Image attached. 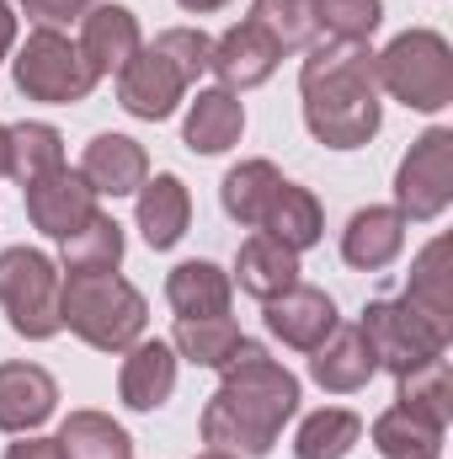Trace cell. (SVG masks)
<instances>
[{"label":"cell","mask_w":453,"mask_h":459,"mask_svg":"<svg viewBox=\"0 0 453 459\" xmlns=\"http://www.w3.org/2000/svg\"><path fill=\"white\" fill-rule=\"evenodd\" d=\"M21 193H27V220L43 230L48 240H70L86 220H97V214H102V209H97L91 182H86L81 171H70V166H59V171H48V177L27 182Z\"/></svg>","instance_id":"obj_9"},{"label":"cell","mask_w":453,"mask_h":459,"mask_svg":"<svg viewBox=\"0 0 453 459\" xmlns=\"http://www.w3.org/2000/svg\"><path fill=\"white\" fill-rule=\"evenodd\" d=\"M357 326H363V337L373 347L379 368H395V374H406V368H416V363L449 352V337H453L449 326L427 321V316H422L416 305H406V299H373Z\"/></svg>","instance_id":"obj_7"},{"label":"cell","mask_w":453,"mask_h":459,"mask_svg":"<svg viewBox=\"0 0 453 459\" xmlns=\"http://www.w3.org/2000/svg\"><path fill=\"white\" fill-rule=\"evenodd\" d=\"M373 374H379V358H373V347L363 337V326H337L326 342L310 352V379L321 390H331V395L363 390Z\"/></svg>","instance_id":"obj_16"},{"label":"cell","mask_w":453,"mask_h":459,"mask_svg":"<svg viewBox=\"0 0 453 459\" xmlns=\"http://www.w3.org/2000/svg\"><path fill=\"white\" fill-rule=\"evenodd\" d=\"M400 379V406L406 411H416V417H427L432 428H449L453 417V385H449V358L438 352V358H427V363H416V368H406V374H395Z\"/></svg>","instance_id":"obj_28"},{"label":"cell","mask_w":453,"mask_h":459,"mask_svg":"<svg viewBox=\"0 0 453 459\" xmlns=\"http://www.w3.org/2000/svg\"><path fill=\"white\" fill-rule=\"evenodd\" d=\"M315 5V27L326 43H368L384 22L379 0H310Z\"/></svg>","instance_id":"obj_34"},{"label":"cell","mask_w":453,"mask_h":459,"mask_svg":"<svg viewBox=\"0 0 453 459\" xmlns=\"http://www.w3.org/2000/svg\"><path fill=\"white\" fill-rule=\"evenodd\" d=\"M5 459H64V455H59V438H32V433H27L21 444L5 449Z\"/></svg>","instance_id":"obj_37"},{"label":"cell","mask_w":453,"mask_h":459,"mask_svg":"<svg viewBox=\"0 0 453 459\" xmlns=\"http://www.w3.org/2000/svg\"><path fill=\"white\" fill-rule=\"evenodd\" d=\"M187 225H192V193H187V182L171 177V171L150 177L139 187V230H144V240L155 251H171L187 235Z\"/></svg>","instance_id":"obj_20"},{"label":"cell","mask_w":453,"mask_h":459,"mask_svg":"<svg viewBox=\"0 0 453 459\" xmlns=\"http://www.w3.org/2000/svg\"><path fill=\"white\" fill-rule=\"evenodd\" d=\"M400 246H406V220H400V209H357L346 230H341V256H346V267H357V273H379V267H389L395 256H400Z\"/></svg>","instance_id":"obj_19"},{"label":"cell","mask_w":453,"mask_h":459,"mask_svg":"<svg viewBox=\"0 0 453 459\" xmlns=\"http://www.w3.org/2000/svg\"><path fill=\"white\" fill-rule=\"evenodd\" d=\"M245 22H256V27L278 43V54H299V48H315V43H321L315 5H310V0H256Z\"/></svg>","instance_id":"obj_30"},{"label":"cell","mask_w":453,"mask_h":459,"mask_svg":"<svg viewBox=\"0 0 453 459\" xmlns=\"http://www.w3.org/2000/svg\"><path fill=\"white\" fill-rule=\"evenodd\" d=\"M59 385L38 363H0V433H32L54 417Z\"/></svg>","instance_id":"obj_13"},{"label":"cell","mask_w":453,"mask_h":459,"mask_svg":"<svg viewBox=\"0 0 453 459\" xmlns=\"http://www.w3.org/2000/svg\"><path fill=\"white\" fill-rule=\"evenodd\" d=\"M59 321L97 352H128L144 337L150 310H144V294L117 273H64Z\"/></svg>","instance_id":"obj_3"},{"label":"cell","mask_w":453,"mask_h":459,"mask_svg":"<svg viewBox=\"0 0 453 459\" xmlns=\"http://www.w3.org/2000/svg\"><path fill=\"white\" fill-rule=\"evenodd\" d=\"M373 449L389 459H432L443 449V428H432L427 417H416L406 406H389L373 422Z\"/></svg>","instance_id":"obj_31"},{"label":"cell","mask_w":453,"mask_h":459,"mask_svg":"<svg viewBox=\"0 0 453 459\" xmlns=\"http://www.w3.org/2000/svg\"><path fill=\"white\" fill-rule=\"evenodd\" d=\"M59 283H64V273L43 251H32V246L0 251V305H5V321L16 337L48 342L64 326L59 321Z\"/></svg>","instance_id":"obj_6"},{"label":"cell","mask_w":453,"mask_h":459,"mask_svg":"<svg viewBox=\"0 0 453 459\" xmlns=\"http://www.w3.org/2000/svg\"><path fill=\"white\" fill-rule=\"evenodd\" d=\"M27 16H38L43 27H64V22H81L97 0H21Z\"/></svg>","instance_id":"obj_36"},{"label":"cell","mask_w":453,"mask_h":459,"mask_svg":"<svg viewBox=\"0 0 453 459\" xmlns=\"http://www.w3.org/2000/svg\"><path fill=\"white\" fill-rule=\"evenodd\" d=\"M139 48H144V38H139V22H133L128 5L97 0V5L81 16V54H86V65H91L97 75H123V65H128Z\"/></svg>","instance_id":"obj_14"},{"label":"cell","mask_w":453,"mask_h":459,"mask_svg":"<svg viewBox=\"0 0 453 459\" xmlns=\"http://www.w3.org/2000/svg\"><path fill=\"white\" fill-rule=\"evenodd\" d=\"M373 75L395 102L416 113H443L453 102V48L443 32H400L384 54H373Z\"/></svg>","instance_id":"obj_4"},{"label":"cell","mask_w":453,"mask_h":459,"mask_svg":"<svg viewBox=\"0 0 453 459\" xmlns=\"http://www.w3.org/2000/svg\"><path fill=\"white\" fill-rule=\"evenodd\" d=\"M245 342L240 326L229 316H192V321H176V352L198 368H225L235 358V347Z\"/></svg>","instance_id":"obj_32"},{"label":"cell","mask_w":453,"mask_h":459,"mask_svg":"<svg viewBox=\"0 0 453 459\" xmlns=\"http://www.w3.org/2000/svg\"><path fill=\"white\" fill-rule=\"evenodd\" d=\"M182 11H192V16H209V11H219V5H229V0H176Z\"/></svg>","instance_id":"obj_39"},{"label":"cell","mask_w":453,"mask_h":459,"mask_svg":"<svg viewBox=\"0 0 453 459\" xmlns=\"http://www.w3.org/2000/svg\"><path fill=\"white\" fill-rule=\"evenodd\" d=\"M299 411V379L261 342H240L225 363V385L203 406V444L219 455L261 459Z\"/></svg>","instance_id":"obj_1"},{"label":"cell","mask_w":453,"mask_h":459,"mask_svg":"<svg viewBox=\"0 0 453 459\" xmlns=\"http://www.w3.org/2000/svg\"><path fill=\"white\" fill-rule=\"evenodd\" d=\"M5 139H11V150H5V177H16L21 187L64 166V139H59L54 123H16V128H5Z\"/></svg>","instance_id":"obj_26"},{"label":"cell","mask_w":453,"mask_h":459,"mask_svg":"<svg viewBox=\"0 0 453 459\" xmlns=\"http://www.w3.org/2000/svg\"><path fill=\"white\" fill-rule=\"evenodd\" d=\"M337 326H341V321H337V305H331V294H326V289L294 283L288 294L267 299V332H272L278 342L299 347V352H315V347L326 342Z\"/></svg>","instance_id":"obj_11"},{"label":"cell","mask_w":453,"mask_h":459,"mask_svg":"<svg viewBox=\"0 0 453 459\" xmlns=\"http://www.w3.org/2000/svg\"><path fill=\"white\" fill-rule=\"evenodd\" d=\"M198 459H240V455H219V449H209V455H198Z\"/></svg>","instance_id":"obj_41"},{"label":"cell","mask_w":453,"mask_h":459,"mask_svg":"<svg viewBox=\"0 0 453 459\" xmlns=\"http://www.w3.org/2000/svg\"><path fill=\"white\" fill-rule=\"evenodd\" d=\"M59 246H64V273H113L123 262V225L107 220V214H97V220H86Z\"/></svg>","instance_id":"obj_33"},{"label":"cell","mask_w":453,"mask_h":459,"mask_svg":"<svg viewBox=\"0 0 453 459\" xmlns=\"http://www.w3.org/2000/svg\"><path fill=\"white\" fill-rule=\"evenodd\" d=\"M5 150H11V139H5V128H0V177H5Z\"/></svg>","instance_id":"obj_40"},{"label":"cell","mask_w":453,"mask_h":459,"mask_svg":"<svg viewBox=\"0 0 453 459\" xmlns=\"http://www.w3.org/2000/svg\"><path fill=\"white\" fill-rule=\"evenodd\" d=\"M278 43L256 27V22H240V27H229L225 38H214V54H209V70L219 75V86L225 91H251V86H261V81H272V70H278Z\"/></svg>","instance_id":"obj_12"},{"label":"cell","mask_w":453,"mask_h":459,"mask_svg":"<svg viewBox=\"0 0 453 459\" xmlns=\"http://www.w3.org/2000/svg\"><path fill=\"white\" fill-rule=\"evenodd\" d=\"M235 278H240V289L251 294V299H278V294H288L294 283H299V251H288L283 240H272V235H245L240 240V256H235Z\"/></svg>","instance_id":"obj_18"},{"label":"cell","mask_w":453,"mask_h":459,"mask_svg":"<svg viewBox=\"0 0 453 459\" xmlns=\"http://www.w3.org/2000/svg\"><path fill=\"white\" fill-rule=\"evenodd\" d=\"M64 459H133V438L117 428L107 411H70L59 428Z\"/></svg>","instance_id":"obj_27"},{"label":"cell","mask_w":453,"mask_h":459,"mask_svg":"<svg viewBox=\"0 0 453 459\" xmlns=\"http://www.w3.org/2000/svg\"><path fill=\"white\" fill-rule=\"evenodd\" d=\"M283 182H288V177H283L272 160H240L225 177V187H219L225 214L245 230H261V220H267V209H272V198H278Z\"/></svg>","instance_id":"obj_23"},{"label":"cell","mask_w":453,"mask_h":459,"mask_svg":"<svg viewBox=\"0 0 453 459\" xmlns=\"http://www.w3.org/2000/svg\"><path fill=\"white\" fill-rule=\"evenodd\" d=\"M81 177L91 182L97 198H128L150 182V160H144V144H133L128 134H97L86 144V160H81Z\"/></svg>","instance_id":"obj_15"},{"label":"cell","mask_w":453,"mask_h":459,"mask_svg":"<svg viewBox=\"0 0 453 459\" xmlns=\"http://www.w3.org/2000/svg\"><path fill=\"white\" fill-rule=\"evenodd\" d=\"M449 235H438L422 256H416V267H411V283H406V305H416L427 321H438V326H449L453 332V278H449Z\"/></svg>","instance_id":"obj_24"},{"label":"cell","mask_w":453,"mask_h":459,"mask_svg":"<svg viewBox=\"0 0 453 459\" xmlns=\"http://www.w3.org/2000/svg\"><path fill=\"white\" fill-rule=\"evenodd\" d=\"M432 459H438V455H432Z\"/></svg>","instance_id":"obj_42"},{"label":"cell","mask_w":453,"mask_h":459,"mask_svg":"<svg viewBox=\"0 0 453 459\" xmlns=\"http://www.w3.org/2000/svg\"><path fill=\"white\" fill-rule=\"evenodd\" d=\"M11 70H16V91H21V97H32V102H54V108L86 102L91 86L102 81V75L86 65L81 43H70L59 27H32L27 43L16 48Z\"/></svg>","instance_id":"obj_5"},{"label":"cell","mask_w":453,"mask_h":459,"mask_svg":"<svg viewBox=\"0 0 453 459\" xmlns=\"http://www.w3.org/2000/svg\"><path fill=\"white\" fill-rule=\"evenodd\" d=\"M166 299L176 310V321L192 316H229V273L214 262H182L166 278Z\"/></svg>","instance_id":"obj_22"},{"label":"cell","mask_w":453,"mask_h":459,"mask_svg":"<svg viewBox=\"0 0 453 459\" xmlns=\"http://www.w3.org/2000/svg\"><path fill=\"white\" fill-rule=\"evenodd\" d=\"M171 390H176V347L171 342H144V337H139V342L128 347V358H123V374H117L123 406L155 411V406L171 401Z\"/></svg>","instance_id":"obj_17"},{"label":"cell","mask_w":453,"mask_h":459,"mask_svg":"<svg viewBox=\"0 0 453 459\" xmlns=\"http://www.w3.org/2000/svg\"><path fill=\"white\" fill-rule=\"evenodd\" d=\"M16 48V16H11V5L0 0V59Z\"/></svg>","instance_id":"obj_38"},{"label":"cell","mask_w":453,"mask_h":459,"mask_svg":"<svg viewBox=\"0 0 453 459\" xmlns=\"http://www.w3.org/2000/svg\"><path fill=\"white\" fill-rule=\"evenodd\" d=\"M363 438V417L357 411H341V406H321L315 417L299 422V438H294V455L299 459H346Z\"/></svg>","instance_id":"obj_29"},{"label":"cell","mask_w":453,"mask_h":459,"mask_svg":"<svg viewBox=\"0 0 453 459\" xmlns=\"http://www.w3.org/2000/svg\"><path fill=\"white\" fill-rule=\"evenodd\" d=\"M155 48L187 75V81H198L203 70H209V54H214V38L209 32H198V27H171V32H160L155 38Z\"/></svg>","instance_id":"obj_35"},{"label":"cell","mask_w":453,"mask_h":459,"mask_svg":"<svg viewBox=\"0 0 453 459\" xmlns=\"http://www.w3.org/2000/svg\"><path fill=\"white\" fill-rule=\"evenodd\" d=\"M304 123L321 144L331 150H357L379 134L384 108H379V75L368 43H315L304 70Z\"/></svg>","instance_id":"obj_2"},{"label":"cell","mask_w":453,"mask_h":459,"mask_svg":"<svg viewBox=\"0 0 453 459\" xmlns=\"http://www.w3.org/2000/svg\"><path fill=\"white\" fill-rule=\"evenodd\" d=\"M321 230H326V214H321L315 193L299 187V182H283L278 198H272V209H267V220H261V235L283 240L288 251H310L321 240Z\"/></svg>","instance_id":"obj_25"},{"label":"cell","mask_w":453,"mask_h":459,"mask_svg":"<svg viewBox=\"0 0 453 459\" xmlns=\"http://www.w3.org/2000/svg\"><path fill=\"white\" fill-rule=\"evenodd\" d=\"M187 75L150 43V48H139L128 65H123V75H117V102H123V113L144 117V123H160V117L176 113V102L187 97Z\"/></svg>","instance_id":"obj_10"},{"label":"cell","mask_w":453,"mask_h":459,"mask_svg":"<svg viewBox=\"0 0 453 459\" xmlns=\"http://www.w3.org/2000/svg\"><path fill=\"white\" fill-rule=\"evenodd\" d=\"M449 204H453V128H427L395 171V209H400V220H438Z\"/></svg>","instance_id":"obj_8"},{"label":"cell","mask_w":453,"mask_h":459,"mask_svg":"<svg viewBox=\"0 0 453 459\" xmlns=\"http://www.w3.org/2000/svg\"><path fill=\"white\" fill-rule=\"evenodd\" d=\"M240 134H245V108H240L235 91L214 86V91L192 97L187 128H182V139H187L192 155H225L229 144H240Z\"/></svg>","instance_id":"obj_21"}]
</instances>
